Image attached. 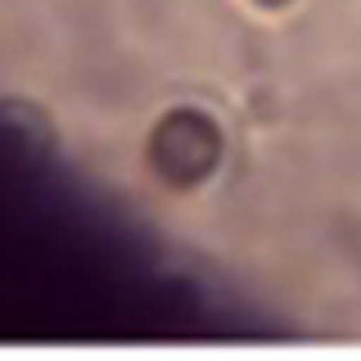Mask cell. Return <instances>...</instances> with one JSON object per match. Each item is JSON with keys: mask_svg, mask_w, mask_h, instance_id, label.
Returning a JSON list of instances; mask_svg holds the SVG:
<instances>
[{"mask_svg": "<svg viewBox=\"0 0 361 361\" xmlns=\"http://www.w3.org/2000/svg\"><path fill=\"white\" fill-rule=\"evenodd\" d=\"M221 158V131L199 109H172L149 135V163L167 185H199Z\"/></svg>", "mask_w": 361, "mask_h": 361, "instance_id": "6da1fadb", "label": "cell"}, {"mask_svg": "<svg viewBox=\"0 0 361 361\" xmlns=\"http://www.w3.org/2000/svg\"><path fill=\"white\" fill-rule=\"evenodd\" d=\"M257 5H267V9H280V5H289V0H257Z\"/></svg>", "mask_w": 361, "mask_h": 361, "instance_id": "7a4b0ae2", "label": "cell"}]
</instances>
